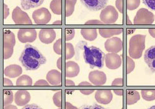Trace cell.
<instances>
[{
	"label": "cell",
	"instance_id": "6da1fadb",
	"mask_svg": "<svg viewBox=\"0 0 155 109\" xmlns=\"http://www.w3.org/2000/svg\"><path fill=\"white\" fill-rule=\"evenodd\" d=\"M19 61L28 71L37 70L47 62L44 54L36 47L27 44L21 54Z\"/></svg>",
	"mask_w": 155,
	"mask_h": 109
},
{
	"label": "cell",
	"instance_id": "7a4b0ae2",
	"mask_svg": "<svg viewBox=\"0 0 155 109\" xmlns=\"http://www.w3.org/2000/svg\"><path fill=\"white\" fill-rule=\"evenodd\" d=\"M83 58L85 63L91 69L95 68L101 69L104 66L106 54L100 48L94 46H84Z\"/></svg>",
	"mask_w": 155,
	"mask_h": 109
},
{
	"label": "cell",
	"instance_id": "3957f363",
	"mask_svg": "<svg viewBox=\"0 0 155 109\" xmlns=\"http://www.w3.org/2000/svg\"><path fill=\"white\" fill-rule=\"evenodd\" d=\"M145 35L137 34L134 35L129 42L128 54L132 58L139 59L141 57L145 48Z\"/></svg>",
	"mask_w": 155,
	"mask_h": 109
},
{
	"label": "cell",
	"instance_id": "277c9868",
	"mask_svg": "<svg viewBox=\"0 0 155 109\" xmlns=\"http://www.w3.org/2000/svg\"><path fill=\"white\" fill-rule=\"evenodd\" d=\"M4 58L7 60L11 57L14 52V47L16 45L15 34L10 30L6 29L4 32Z\"/></svg>",
	"mask_w": 155,
	"mask_h": 109
},
{
	"label": "cell",
	"instance_id": "5b68a950",
	"mask_svg": "<svg viewBox=\"0 0 155 109\" xmlns=\"http://www.w3.org/2000/svg\"><path fill=\"white\" fill-rule=\"evenodd\" d=\"M119 18V14L116 9L110 5L107 6L103 9L100 13L101 21L106 24H114Z\"/></svg>",
	"mask_w": 155,
	"mask_h": 109
},
{
	"label": "cell",
	"instance_id": "8992f818",
	"mask_svg": "<svg viewBox=\"0 0 155 109\" xmlns=\"http://www.w3.org/2000/svg\"><path fill=\"white\" fill-rule=\"evenodd\" d=\"M154 21L153 14L145 8L140 9L134 18V23L137 25L151 24Z\"/></svg>",
	"mask_w": 155,
	"mask_h": 109
},
{
	"label": "cell",
	"instance_id": "52a82bcc",
	"mask_svg": "<svg viewBox=\"0 0 155 109\" xmlns=\"http://www.w3.org/2000/svg\"><path fill=\"white\" fill-rule=\"evenodd\" d=\"M32 18L37 24H47L50 21L51 15L47 8H41L34 11Z\"/></svg>",
	"mask_w": 155,
	"mask_h": 109
},
{
	"label": "cell",
	"instance_id": "ba28073f",
	"mask_svg": "<svg viewBox=\"0 0 155 109\" xmlns=\"http://www.w3.org/2000/svg\"><path fill=\"white\" fill-rule=\"evenodd\" d=\"M37 36V31L33 28H21L18 32V40L21 43L34 42Z\"/></svg>",
	"mask_w": 155,
	"mask_h": 109
},
{
	"label": "cell",
	"instance_id": "9c48e42d",
	"mask_svg": "<svg viewBox=\"0 0 155 109\" xmlns=\"http://www.w3.org/2000/svg\"><path fill=\"white\" fill-rule=\"evenodd\" d=\"M12 19L16 24H32V21L28 14L19 6L16 7L12 13Z\"/></svg>",
	"mask_w": 155,
	"mask_h": 109
},
{
	"label": "cell",
	"instance_id": "30bf717a",
	"mask_svg": "<svg viewBox=\"0 0 155 109\" xmlns=\"http://www.w3.org/2000/svg\"><path fill=\"white\" fill-rule=\"evenodd\" d=\"M104 47L108 52L117 53L123 48V42L119 37H112L106 41Z\"/></svg>",
	"mask_w": 155,
	"mask_h": 109
},
{
	"label": "cell",
	"instance_id": "8fae6325",
	"mask_svg": "<svg viewBox=\"0 0 155 109\" xmlns=\"http://www.w3.org/2000/svg\"><path fill=\"white\" fill-rule=\"evenodd\" d=\"M82 5L91 11H98L106 8L109 0H80Z\"/></svg>",
	"mask_w": 155,
	"mask_h": 109
},
{
	"label": "cell",
	"instance_id": "7c38bea8",
	"mask_svg": "<svg viewBox=\"0 0 155 109\" xmlns=\"http://www.w3.org/2000/svg\"><path fill=\"white\" fill-rule=\"evenodd\" d=\"M105 61L107 68L110 70H117L120 68L122 60L119 54L115 53H109L106 55Z\"/></svg>",
	"mask_w": 155,
	"mask_h": 109
},
{
	"label": "cell",
	"instance_id": "4fadbf2b",
	"mask_svg": "<svg viewBox=\"0 0 155 109\" xmlns=\"http://www.w3.org/2000/svg\"><path fill=\"white\" fill-rule=\"evenodd\" d=\"M89 80L93 85L102 86L106 84L107 81V76L102 71L94 70L89 74Z\"/></svg>",
	"mask_w": 155,
	"mask_h": 109
},
{
	"label": "cell",
	"instance_id": "5bb4252c",
	"mask_svg": "<svg viewBox=\"0 0 155 109\" xmlns=\"http://www.w3.org/2000/svg\"><path fill=\"white\" fill-rule=\"evenodd\" d=\"M38 37L41 42L45 44H50L55 39L56 32L51 28H43L38 33Z\"/></svg>",
	"mask_w": 155,
	"mask_h": 109
},
{
	"label": "cell",
	"instance_id": "9a60e30c",
	"mask_svg": "<svg viewBox=\"0 0 155 109\" xmlns=\"http://www.w3.org/2000/svg\"><path fill=\"white\" fill-rule=\"evenodd\" d=\"M95 99L101 104H109L113 99V94L110 90H98L96 92Z\"/></svg>",
	"mask_w": 155,
	"mask_h": 109
},
{
	"label": "cell",
	"instance_id": "2e32d148",
	"mask_svg": "<svg viewBox=\"0 0 155 109\" xmlns=\"http://www.w3.org/2000/svg\"><path fill=\"white\" fill-rule=\"evenodd\" d=\"M144 61L151 72L155 73V45L150 47L145 51Z\"/></svg>",
	"mask_w": 155,
	"mask_h": 109
},
{
	"label": "cell",
	"instance_id": "e0dca14e",
	"mask_svg": "<svg viewBox=\"0 0 155 109\" xmlns=\"http://www.w3.org/2000/svg\"><path fill=\"white\" fill-rule=\"evenodd\" d=\"M30 101L31 94L28 91H18L15 94V102L18 106H25Z\"/></svg>",
	"mask_w": 155,
	"mask_h": 109
},
{
	"label": "cell",
	"instance_id": "ac0fdd59",
	"mask_svg": "<svg viewBox=\"0 0 155 109\" xmlns=\"http://www.w3.org/2000/svg\"><path fill=\"white\" fill-rule=\"evenodd\" d=\"M80 71L79 65L74 61H69L65 64V75L67 78H74L78 75Z\"/></svg>",
	"mask_w": 155,
	"mask_h": 109
},
{
	"label": "cell",
	"instance_id": "d6986e66",
	"mask_svg": "<svg viewBox=\"0 0 155 109\" xmlns=\"http://www.w3.org/2000/svg\"><path fill=\"white\" fill-rule=\"evenodd\" d=\"M46 79L51 85H59L61 82V74L56 70H51L47 73Z\"/></svg>",
	"mask_w": 155,
	"mask_h": 109
},
{
	"label": "cell",
	"instance_id": "ffe728a7",
	"mask_svg": "<svg viewBox=\"0 0 155 109\" xmlns=\"http://www.w3.org/2000/svg\"><path fill=\"white\" fill-rule=\"evenodd\" d=\"M22 73V68L18 64H11L7 66L5 70L4 74L6 76L11 78H15L19 76Z\"/></svg>",
	"mask_w": 155,
	"mask_h": 109
},
{
	"label": "cell",
	"instance_id": "44dd1931",
	"mask_svg": "<svg viewBox=\"0 0 155 109\" xmlns=\"http://www.w3.org/2000/svg\"><path fill=\"white\" fill-rule=\"evenodd\" d=\"M122 32L123 29L119 28H101L99 29L101 36L104 38H109L115 35H119Z\"/></svg>",
	"mask_w": 155,
	"mask_h": 109
},
{
	"label": "cell",
	"instance_id": "7402d4cb",
	"mask_svg": "<svg viewBox=\"0 0 155 109\" xmlns=\"http://www.w3.org/2000/svg\"><path fill=\"white\" fill-rule=\"evenodd\" d=\"M44 2V0H21V5L23 9L29 10L40 6Z\"/></svg>",
	"mask_w": 155,
	"mask_h": 109
},
{
	"label": "cell",
	"instance_id": "603a6c76",
	"mask_svg": "<svg viewBox=\"0 0 155 109\" xmlns=\"http://www.w3.org/2000/svg\"><path fill=\"white\" fill-rule=\"evenodd\" d=\"M81 34L84 39L88 41H94L97 37V29L83 28L81 29Z\"/></svg>",
	"mask_w": 155,
	"mask_h": 109
},
{
	"label": "cell",
	"instance_id": "cb8c5ba5",
	"mask_svg": "<svg viewBox=\"0 0 155 109\" xmlns=\"http://www.w3.org/2000/svg\"><path fill=\"white\" fill-rule=\"evenodd\" d=\"M140 99V95L137 91H127V104L128 105H134Z\"/></svg>",
	"mask_w": 155,
	"mask_h": 109
},
{
	"label": "cell",
	"instance_id": "d4e9b609",
	"mask_svg": "<svg viewBox=\"0 0 155 109\" xmlns=\"http://www.w3.org/2000/svg\"><path fill=\"white\" fill-rule=\"evenodd\" d=\"M50 8L57 15L61 14V0H52L50 4Z\"/></svg>",
	"mask_w": 155,
	"mask_h": 109
},
{
	"label": "cell",
	"instance_id": "484cf974",
	"mask_svg": "<svg viewBox=\"0 0 155 109\" xmlns=\"http://www.w3.org/2000/svg\"><path fill=\"white\" fill-rule=\"evenodd\" d=\"M17 86H32V79L28 75H22L20 76L17 80L16 83Z\"/></svg>",
	"mask_w": 155,
	"mask_h": 109
},
{
	"label": "cell",
	"instance_id": "4316f807",
	"mask_svg": "<svg viewBox=\"0 0 155 109\" xmlns=\"http://www.w3.org/2000/svg\"><path fill=\"white\" fill-rule=\"evenodd\" d=\"M141 96L145 101H153L155 100V90H142Z\"/></svg>",
	"mask_w": 155,
	"mask_h": 109
},
{
	"label": "cell",
	"instance_id": "83f0119b",
	"mask_svg": "<svg viewBox=\"0 0 155 109\" xmlns=\"http://www.w3.org/2000/svg\"><path fill=\"white\" fill-rule=\"evenodd\" d=\"M75 54V50L73 45L70 43H67L65 44V58L66 60H70L72 58Z\"/></svg>",
	"mask_w": 155,
	"mask_h": 109
},
{
	"label": "cell",
	"instance_id": "f1b7e54d",
	"mask_svg": "<svg viewBox=\"0 0 155 109\" xmlns=\"http://www.w3.org/2000/svg\"><path fill=\"white\" fill-rule=\"evenodd\" d=\"M13 93L11 91H4V105H10L13 102Z\"/></svg>",
	"mask_w": 155,
	"mask_h": 109
},
{
	"label": "cell",
	"instance_id": "f546056e",
	"mask_svg": "<svg viewBox=\"0 0 155 109\" xmlns=\"http://www.w3.org/2000/svg\"><path fill=\"white\" fill-rule=\"evenodd\" d=\"M74 4L72 2L65 0V16L70 17L73 15L74 11Z\"/></svg>",
	"mask_w": 155,
	"mask_h": 109
},
{
	"label": "cell",
	"instance_id": "4dcf8cb0",
	"mask_svg": "<svg viewBox=\"0 0 155 109\" xmlns=\"http://www.w3.org/2000/svg\"><path fill=\"white\" fill-rule=\"evenodd\" d=\"M140 5V0H127V9L133 11L138 8Z\"/></svg>",
	"mask_w": 155,
	"mask_h": 109
},
{
	"label": "cell",
	"instance_id": "1f68e13d",
	"mask_svg": "<svg viewBox=\"0 0 155 109\" xmlns=\"http://www.w3.org/2000/svg\"><path fill=\"white\" fill-rule=\"evenodd\" d=\"M53 101L55 106L58 108L61 107V92H56L53 96Z\"/></svg>",
	"mask_w": 155,
	"mask_h": 109
},
{
	"label": "cell",
	"instance_id": "d6a6232c",
	"mask_svg": "<svg viewBox=\"0 0 155 109\" xmlns=\"http://www.w3.org/2000/svg\"><path fill=\"white\" fill-rule=\"evenodd\" d=\"M54 50L57 54H61V39H58L54 45Z\"/></svg>",
	"mask_w": 155,
	"mask_h": 109
},
{
	"label": "cell",
	"instance_id": "836d02e7",
	"mask_svg": "<svg viewBox=\"0 0 155 109\" xmlns=\"http://www.w3.org/2000/svg\"><path fill=\"white\" fill-rule=\"evenodd\" d=\"M135 68V62L130 57H127V73L132 72Z\"/></svg>",
	"mask_w": 155,
	"mask_h": 109
},
{
	"label": "cell",
	"instance_id": "e575fe53",
	"mask_svg": "<svg viewBox=\"0 0 155 109\" xmlns=\"http://www.w3.org/2000/svg\"><path fill=\"white\" fill-rule=\"evenodd\" d=\"M75 35V31L73 29H66L65 33V39L67 41L72 40Z\"/></svg>",
	"mask_w": 155,
	"mask_h": 109
},
{
	"label": "cell",
	"instance_id": "d590c367",
	"mask_svg": "<svg viewBox=\"0 0 155 109\" xmlns=\"http://www.w3.org/2000/svg\"><path fill=\"white\" fill-rule=\"evenodd\" d=\"M143 3L150 9L155 11V0H143Z\"/></svg>",
	"mask_w": 155,
	"mask_h": 109
},
{
	"label": "cell",
	"instance_id": "8d00e7d4",
	"mask_svg": "<svg viewBox=\"0 0 155 109\" xmlns=\"http://www.w3.org/2000/svg\"><path fill=\"white\" fill-rule=\"evenodd\" d=\"M81 109H107L106 108L103 107L97 104H93L91 105H85L81 108Z\"/></svg>",
	"mask_w": 155,
	"mask_h": 109
},
{
	"label": "cell",
	"instance_id": "74e56055",
	"mask_svg": "<svg viewBox=\"0 0 155 109\" xmlns=\"http://www.w3.org/2000/svg\"><path fill=\"white\" fill-rule=\"evenodd\" d=\"M115 6L120 12L123 13V12H124L123 0H116V1H115Z\"/></svg>",
	"mask_w": 155,
	"mask_h": 109
},
{
	"label": "cell",
	"instance_id": "f35d334b",
	"mask_svg": "<svg viewBox=\"0 0 155 109\" xmlns=\"http://www.w3.org/2000/svg\"><path fill=\"white\" fill-rule=\"evenodd\" d=\"M124 84V81L122 78H116L112 82V86H122Z\"/></svg>",
	"mask_w": 155,
	"mask_h": 109
},
{
	"label": "cell",
	"instance_id": "ab89813d",
	"mask_svg": "<svg viewBox=\"0 0 155 109\" xmlns=\"http://www.w3.org/2000/svg\"><path fill=\"white\" fill-rule=\"evenodd\" d=\"M22 109H43V108L35 104H32L26 105L25 106H24Z\"/></svg>",
	"mask_w": 155,
	"mask_h": 109
},
{
	"label": "cell",
	"instance_id": "60d3db41",
	"mask_svg": "<svg viewBox=\"0 0 155 109\" xmlns=\"http://www.w3.org/2000/svg\"><path fill=\"white\" fill-rule=\"evenodd\" d=\"M34 85L35 86H48L50 84L47 81H45L44 79H40L36 81Z\"/></svg>",
	"mask_w": 155,
	"mask_h": 109
},
{
	"label": "cell",
	"instance_id": "b9f144b4",
	"mask_svg": "<svg viewBox=\"0 0 155 109\" xmlns=\"http://www.w3.org/2000/svg\"><path fill=\"white\" fill-rule=\"evenodd\" d=\"M86 24H104L102 21H100L99 20H96V19H93V20H89L87 22H85Z\"/></svg>",
	"mask_w": 155,
	"mask_h": 109
},
{
	"label": "cell",
	"instance_id": "7bdbcfd3",
	"mask_svg": "<svg viewBox=\"0 0 155 109\" xmlns=\"http://www.w3.org/2000/svg\"><path fill=\"white\" fill-rule=\"evenodd\" d=\"M9 15V9L6 4H4V18L6 19Z\"/></svg>",
	"mask_w": 155,
	"mask_h": 109
},
{
	"label": "cell",
	"instance_id": "ee69618b",
	"mask_svg": "<svg viewBox=\"0 0 155 109\" xmlns=\"http://www.w3.org/2000/svg\"><path fill=\"white\" fill-rule=\"evenodd\" d=\"M65 109H79V108H78L76 107L73 105L71 103L67 102L65 104Z\"/></svg>",
	"mask_w": 155,
	"mask_h": 109
},
{
	"label": "cell",
	"instance_id": "f6af8a7d",
	"mask_svg": "<svg viewBox=\"0 0 155 109\" xmlns=\"http://www.w3.org/2000/svg\"><path fill=\"white\" fill-rule=\"evenodd\" d=\"M13 83H12V81L8 79V78H4V86H12Z\"/></svg>",
	"mask_w": 155,
	"mask_h": 109
},
{
	"label": "cell",
	"instance_id": "bcb514c9",
	"mask_svg": "<svg viewBox=\"0 0 155 109\" xmlns=\"http://www.w3.org/2000/svg\"><path fill=\"white\" fill-rule=\"evenodd\" d=\"M94 92V90H81L80 91V92L82 93L84 95H90L93 94Z\"/></svg>",
	"mask_w": 155,
	"mask_h": 109
},
{
	"label": "cell",
	"instance_id": "7dc6e473",
	"mask_svg": "<svg viewBox=\"0 0 155 109\" xmlns=\"http://www.w3.org/2000/svg\"><path fill=\"white\" fill-rule=\"evenodd\" d=\"M65 84L67 86H74L75 85V83H74V82L71 80H70V79H67L65 81Z\"/></svg>",
	"mask_w": 155,
	"mask_h": 109
},
{
	"label": "cell",
	"instance_id": "c3c4849f",
	"mask_svg": "<svg viewBox=\"0 0 155 109\" xmlns=\"http://www.w3.org/2000/svg\"><path fill=\"white\" fill-rule=\"evenodd\" d=\"M148 32L150 35L154 38H155V28H150L148 29Z\"/></svg>",
	"mask_w": 155,
	"mask_h": 109
},
{
	"label": "cell",
	"instance_id": "681fc988",
	"mask_svg": "<svg viewBox=\"0 0 155 109\" xmlns=\"http://www.w3.org/2000/svg\"><path fill=\"white\" fill-rule=\"evenodd\" d=\"M57 66L59 70H61V58L60 57L57 61Z\"/></svg>",
	"mask_w": 155,
	"mask_h": 109
},
{
	"label": "cell",
	"instance_id": "f907efd6",
	"mask_svg": "<svg viewBox=\"0 0 155 109\" xmlns=\"http://www.w3.org/2000/svg\"><path fill=\"white\" fill-rule=\"evenodd\" d=\"M4 109H18V108H17V107H16V106L10 104V105H8L5 106Z\"/></svg>",
	"mask_w": 155,
	"mask_h": 109
},
{
	"label": "cell",
	"instance_id": "816d5d0a",
	"mask_svg": "<svg viewBox=\"0 0 155 109\" xmlns=\"http://www.w3.org/2000/svg\"><path fill=\"white\" fill-rule=\"evenodd\" d=\"M114 92L116 95H119V96H122V95H123V94H124V92H123L122 90H114Z\"/></svg>",
	"mask_w": 155,
	"mask_h": 109
},
{
	"label": "cell",
	"instance_id": "f5cc1de1",
	"mask_svg": "<svg viewBox=\"0 0 155 109\" xmlns=\"http://www.w3.org/2000/svg\"><path fill=\"white\" fill-rule=\"evenodd\" d=\"M92 83H88V82L86 81H84V82H81L79 84V86H91Z\"/></svg>",
	"mask_w": 155,
	"mask_h": 109
},
{
	"label": "cell",
	"instance_id": "db71d44e",
	"mask_svg": "<svg viewBox=\"0 0 155 109\" xmlns=\"http://www.w3.org/2000/svg\"><path fill=\"white\" fill-rule=\"evenodd\" d=\"M54 24H61V21H60V20H59V21H55V22H54Z\"/></svg>",
	"mask_w": 155,
	"mask_h": 109
},
{
	"label": "cell",
	"instance_id": "11a10c76",
	"mask_svg": "<svg viewBox=\"0 0 155 109\" xmlns=\"http://www.w3.org/2000/svg\"><path fill=\"white\" fill-rule=\"evenodd\" d=\"M68 1H70V2H72L73 3H74V5H76V2H77V0H68Z\"/></svg>",
	"mask_w": 155,
	"mask_h": 109
},
{
	"label": "cell",
	"instance_id": "9f6ffc18",
	"mask_svg": "<svg viewBox=\"0 0 155 109\" xmlns=\"http://www.w3.org/2000/svg\"><path fill=\"white\" fill-rule=\"evenodd\" d=\"M147 109H155V105H153V106H151V107L147 108Z\"/></svg>",
	"mask_w": 155,
	"mask_h": 109
},
{
	"label": "cell",
	"instance_id": "6f0895ef",
	"mask_svg": "<svg viewBox=\"0 0 155 109\" xmlns=\"http://www.w3.org/2000/svg\"><path fill=\"white\" fill-rule=\"evenodd\" d=\"M58 109H61V108H58Z\"/></svg>",
	"mask_w": 155,
	"mask_h": 109
},
{
	"label": "cell",
	"instance_id": "680465c9",
	"mask_svg": "<svg viewBox=\"0 0 155 109\" xmlns=\"http://www.w3.org/2000/svg\"><path fill=\"white\" fill-rule=\"evenodd\" d=\"M154 19H155V17H154Z\"/></svg>",
	"mask_w": 155,
	"mask_h": 109
},
{
	"label": "cell",
	"instance_id": "91938a15",
	"mask_svg": "<svg viewBox=\"0 0 155 109\" xmlns=\"http://www.w3.org/2000/svg\"><path fill=\"white\" fill-rule=\"evenodd\" d=\"M122 109H123V108H122Z\"/></svg>",
	"mask_w": 155,
	"mask_h": 109
}]
</instances>
